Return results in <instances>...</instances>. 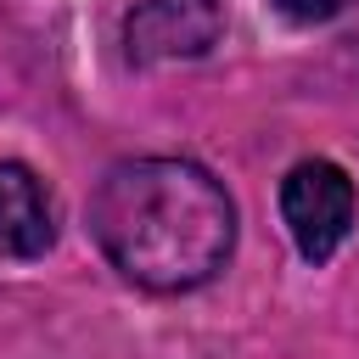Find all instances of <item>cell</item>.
<instances>
[{
	"instance_id": "3957f363",
	"label": "cell",
	"mask_w": 359,
	"mask_h": 359,
	"mask_svg": "<svg viewBox=\"0 0 359 359\" xmlns=\"http://www.w3.org/2000/svg\"><path fill=\"white\" fill-rule=\"evenodd\" d=\"M224 34V6L219 0H140L123 17V56L135 67L157 62H191L213 50Z\"/></svg>"
},
{
	"instance_id": "5b68a950",
	"label": "cell",
	"mask_w": 359,
	"mask_h": 359,
	"mask_svg": "<svg viewBox=\"0 0 359 359\" xmlns=\"http://www.w3.org/2000/svg\"><path fill=\"white\" fill-rule=\"evenodd\" d=\"M280 6V17H292V22H331L348 0H275Z\"/></svg>"
},
{
	"instance_id": "7a4b0ae2",
	"label": "cell",
	"mask_w": 359,
	"mask_h": 359,
	"mask_svg": "<svg viewBox=\"0 0 359 359\" xmlns=\"http://www.w3.org/2000/svg\"><path fill=\"white\" fill-rule=\"evenodd\" d=\"M280 219H286L297 252L309 264H325L353 230V180L325 157L297 163L280 180Z\"/></svg>"
},
{
	"instance_id": "6da1fadb",
	"label": "cell",
	"mask_w": 359,
	"mask_h": 359,
	"mask_svg": "<svg viewBox=\"0 0 359 359\" xmlns=\"http://www.w3.org/2000/svg\"><path fill=\"white\" fill-rule=\"evenodd\" d=\"M90 236L107 264L146 292H191L213 280L236 247L224 185L185 157L112 163L90 196Z\"/></svg>"
},
{
	"instance_id": "277c9868",
	"label": "cell",
	"mask_w": 359,
	"mask_h": 359,
	"mask_svg": "<svg viewBox=\"0 0 359 359\" xmlns=\"http://www.w3.org/2000/svg\"><path fill=\"white\" fill-rule=\"evenodd\" d=\"M56 241V208L34 168L0 163V258H39Z\"/></svg>"
}]
</instances>
